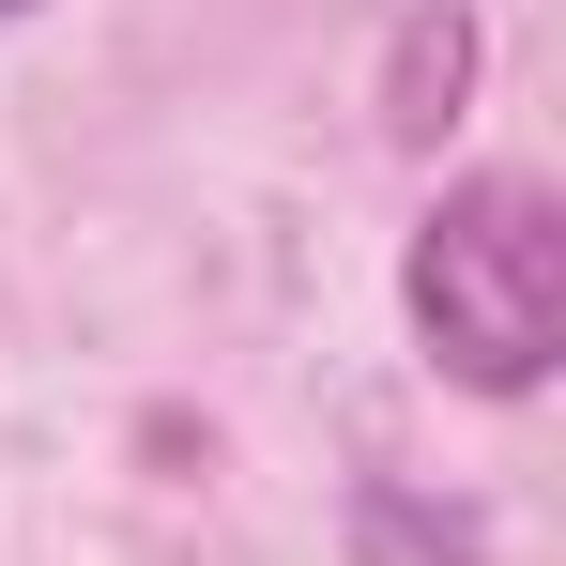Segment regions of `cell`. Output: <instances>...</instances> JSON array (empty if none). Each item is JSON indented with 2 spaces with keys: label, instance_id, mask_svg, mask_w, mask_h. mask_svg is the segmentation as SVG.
Returning a JSON list of instances; mask_svg holds the SVG:
<instances>
[{
  "label": "cell",
  "instance_id": "6da1fadb",
  "mask_svg": "<svg viewBox=\"0 0 566 566\" xmlns=\"http://www.w3.org/2000/svg\"><path fill=\"white\" fill-rule=\"evenodd\" d=\"M413 337L460 398H536L566 353V199L536 169H474L413 214Z\"/></svg>",
  "mask_w": 566,
  "mask_h": 566
},
{
  "label": "cell",
  "instance_id": "7a4b0ae2",
  "mask_svg": "<svg viewBox=\"0 0 566 566\" xmlns=\"http://www.w3.org/2000/svg\"><path fill=\"white\" fill-rule=\"evenodd\" d=\"M460 77H474V15H460V0L398 15V107H382V123H398V138H429V123L460 107Z\"/></svg>",
  "mask_w": 566,
  "mask_h": 566
},
{
  "label": "cell",
  "instance_id": "3957f363",
  "mask_svg": "<svg viewBox=\"0 0 566 566\" xmlns=\"http://www.w3.org/2000/svg\"><path fill=\"white\" fill-rule=\"evenodd\" d=\"M0 15H15V0H0Z\"/></svg>",
  "mask_w": 566,
  "mask_h": 566
}]
</instances>
